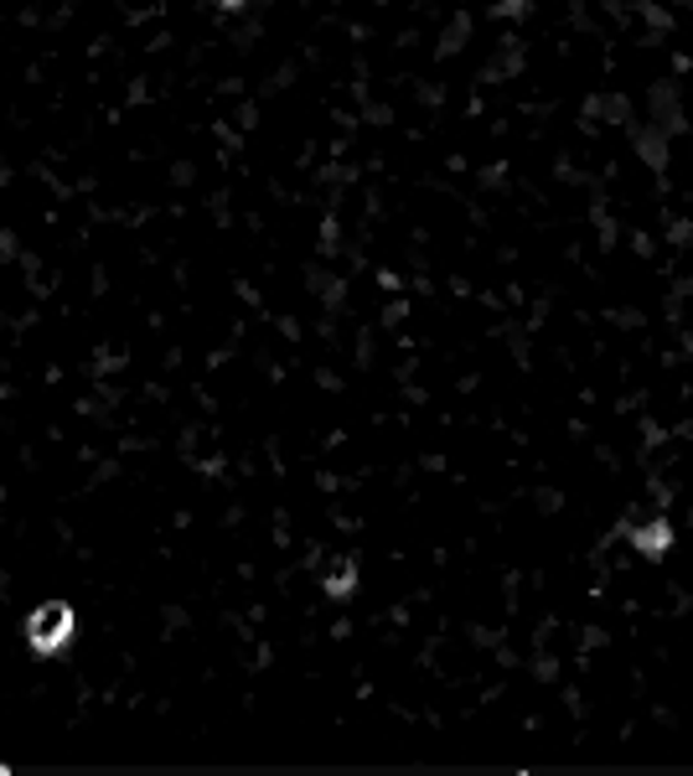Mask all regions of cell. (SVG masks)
Here are the masks:
<instances>
[{
    "instance_id": "2",
    "label": "cell",
    "mask_w": 693,
    "mask_h": 776,
    "mask_svg": "<svg viewBox=\"0 0 693 776\" xmlns=\"http://www.w3.org/2000/svg\"><path fill=\"white\" fill-rule=\"evenodd\" d=\"M626 543L637 549L641 560H657V554H668V549H673V528H668V518H647V524L626 528Z\"/></svg>"
},
{
    "instance_id": "1",
    "label": "cell",
    "mask_w": 693,
    "mask_h": 776,
    "mask_svg": "<svg viewBox=\"0 0 693 776\" xmlns=\"http://www.w3.org/2000/svg\"><path fill=\"white\" fill-rule=\"evenodd\" d=\"M73 632H78V616H73V606H63V600H47V606H37V611L26 616V648L37 652V657L63 652L73 642Z\"/></svg>"
},
{
    "instance_id": "3",
    "label": "cell",
    "mask_w": 693,
    "mask_h": 776,
    "mask_svg": "<svg viewBox=\"0 0 693 776\" xmlns=\"http://www.w3.org/2000/svg\"><path fill=\"white\" fill-rule=\"evenodd\" d=\"M352 591H357V564L352 560H337V570H331L327 575V596H352Z\"/></svg>"
},
{
    "instance_id": "4",
    "label": "cell",
    "mask_w": 693,
    "mask_h": 776,
    "mask_svg": "<svg viewBox=\"0 0 693 776\" xmlns=\"http://www.w3.org/2000/svg\"><path fill=\"white\" fill-rule=\"evenodd\" d=\"M213 5H223V11H238V5H249V0H213Z\"/></svg>"
}]
</instances>
